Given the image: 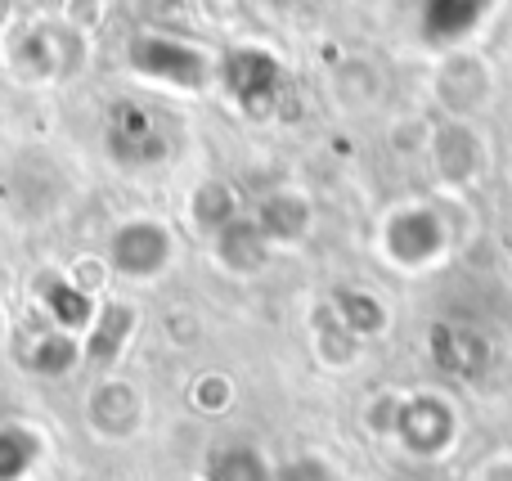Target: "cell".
Returning a JSON list of instances; mask_svg holds the SVG:
<instances>
[{
    "label": "cell",
    "mask_w": 512,
    "mask_h": 481,
    "mask_svg": "<svg viewBox=\"0 0 512 481\" xmlns=\"http://www.w3.org/2000/svg\"><path fill=\"white\" fill-rule=\"evenodd\" d=\"M135 329H140V311L131 302H99L95 324L81 338V365L95 374H113L122 351L131 347Z\"/></svg>",
    "instance_id": "cell-13"
},
{
    "label": "cell",
    "mask_w": 512,
    "mask_h": 481,
    "mask_svg": "<svg viewBox=\"0 0 512 481\" xmlns=\"http://www.w3.org/2000/svg\"><path fill=\"white\" fill-rule=\"evenodd\" d=\"M252 221H256V230L265 234V243H270L274 252L292 248V243H301L310 230H315V198H310L301 185L265 189L252 207Z\"/></svg>",
    "instance_id": "cell-10"
},
{
    "label": "cell",
    "mask_w": 512,
    "mask_h": 481,
    "mask_svg": "<svg viewBox=\"0 0 512 481\" xmlns=\"http://www.w3.org/2000/svg\"><path fill=\"white\" fill-rule=\"evenodd\" d=\"M14 59L32 81H63L86 63V36L72 23H32Z\"/></svg>",
    "instance_id": "cell-8"
},
{
    "label": "cell",
    "mask_w": 512,
    "mask_h": 481,
    "mask_svg": "<svg viewBox=\"0 0 512 481\" xmlns=\"http://www.w3.org/2000/svg\"><path fill=\"white\" fill-rule=\"evenodd\" d=\"M256 5H261L265 14H288V9H297L301 0H256Z\"/></svg>",
    "instance_id": "cell-28"
},
{
    "label": "cell",
    "mask_w": 512,
    "mask_h": 481,
    "mask_svg": "<svg viewBox=\"0 0 512 481\" xmlns=\"http://www.w3.org/2000/svg\"><path fill=\"white\" fill-rule=\"evenodd\" d=\"M333 95H337V104L342 108H373L382 99V72H378V63L373 59H342L333 68Z\"/></svg>",
    "instance_id": "cell-22"
},
{
    "label": "cell",
    "mask_w": 512,
    "mask_h": 481,
    "mask_svg": "<svg viewBox=\"0 0 512 481\" xmlns=\"http://www.w3.org/2000/svg\"><path fill=\"white\" fill-rule=\"evenodd\" d=\"M274 481H342V473L324 455H297L274 468Z\"/></svg>",
    "instance_id": "cell-25"
},
{
    "label": "cell",
    "mask_w": 512,
    "mask_h": 481,
    "mask_svg": "<svg viewBox=\"0 0 512 481\" xmlns=\"http://www.w3.org/2000/svg\"><path fill=\"white\" fill-rule=\"evenodd\" d=\"M216 81L248 117H270L283 99V63L261 45H239L221 59Z\"/></svg>",
    "instance_id": "cell-7"
},
{
    "label": "cell",
    "mask_w": 512,
    "mask_h": 481,
    "mask_svg": "<svg viewBox=\"0 0 512 481\" xmlns=\"http://www.w3.org/2000/svg\"><path fill=\"white\" fill-rule=\"evenodd\" d=\"M45 459V437L32 423H0V481H27Z\"/></svg>",
    "instance_id": "cell-21"
},
{
    "label": "cell",
    "mask_w": 512,
    "mask_h": 481,
    "mask_svg": "<svg viewBox=\"0 0 512 481\" xmlns=\"http://www.w3.org/2000/svg\"><path fill=\"white\" fill-rule=\"evenodd\" d=\"M328 306H333V315L360 342H373V338H382V333L391 329L387 302H382L378 293H369V288H360V284H337L333 293H328Z\"/></svg>",
    "instance_id": "cell-16"
},
{
    "label": "cell",
    "mask_w": 512,
    "mask_h": 481,
    "mask_svg": "<svg viewBox=\"0 0 512 481\" xmlns=\"http://www.w3.org/2000/svg\"><path fill=\"white\" fill-rule=\"evenodd\" d=\"M194 481H203V477H194Z\"/></svg>",
    "instance_id": "cell-31"
},
{
    "label": "cell",
    "mask_w": 512,
    "mask_h": 481,
    "mask_svg": "<svg viewBox=\"0 0 512 481\" xmlns=\"http://www.w3.org/2000/svg\"><path fill=\"white\" fill-rule=\"evenodd\" d=\"M459 405L454 396L436 392V387H414V392H400L396 401V423H391V441L405 450L418 464H436L459 446Z\"/></svg>",
    "instance_id": "cell-2"
},
{
    "label": "cell",
    "mask_w": 512,
    "mask_h": 481,
    "mask_svg": "<svg viewBox=\"0 0 512 481\" xmlns=\"http://www.w3.org/2000/svg\"><path fill=\"white\" fill-rule=\"evenodd\" d=\"M274 248L265 243V234L256 230L252 212H243L239 221H230L221 234H212V261L234 279H256L270 266Z\"/></svg>",
    "instance_id": "cell-15"
},
{
    "label": "cell",
    "mask_w": 512,
    "mask_h": 481,
    "mask_svg": "<svg viewBox=\"0 0 512 481\" xmlns=\"http://www.w3.org/2000/svg\"><path fill=\"white\" fill-rule=\"evenodd\" d=\"M468 481H512V450H499V455H486L477 468H472Z\"/></svg>",
    "instance_id": "cell-26"
},
{
    "label": "cell",
    "mask_w": 512,
    "mask_h": 481,
    "mask_svg": "<svg viewBox=\"0 0 512 481\" xmlns=\"http://www.w3.org/2000/svg\"><path fill=\"white\" fill-rule=\"evenodd\" d=\"M427 347H432L436 365L454 378H481L490 369V360H495L490 338L481 329H472V324H436Z\"/></svg>",
    "instance_id": "cell-14"
},
{
    "label": "cell",
    "mask_w": 512,
    "mask_h": 481,
    "mask_svg": "<svg viewBox=\"0 0 512 481\" xmlns=\"http://www.w3.org/2000/svg\"><path fill=\"white\" fill-rule=\"evenodd\" d=\"M189 405H194L198 414H207V419H221V414L234 405L230 374H221V369H203V374L189 383Z\"/></svg>",
    "instance_id": "cell-24"
},
{
    "label": "cell",
    "mask_w": 512,
    "mask_h": 481,
    "mask_svg": "<svg viewBox=\"0 0 512 481\" xmlns=\"http://www.w3.org/2000/svg\"><path fill=\"white\" fill-rule=\"evenodd\" d=\"M508 149H512V122H508Z\"/></svg>",
    "instance_id": "cell-30"
},
{
    "label": "cell",
    "mask_w": 512,
    "mask_h": 481,
    "mask_svg": "<svg viewBox=\"0 0 512 481\" xmlns=\"http://www.w3.org/2000/svg\"><path fill=\"white\" fill-rule=\"evenodd\" d=\"M144 410H149V405H144V392L122 374H99V383L90 387V396H86L90 432H95L99 441H113V446L140 437Z\"/></svg>",
    "instance_id": "cell-9"
},
{
    "label": "cell",
    "mask_w": 512,
    "mask_h": 481,
    "mask_svg": "<svg viewBox=\"0 0 512 481\" xmlns=\"http://www.w3.org/2000/svg\"><path fill=\"white\" fill-rule=\"evenodd\" d=\"M108 153H113L122 167H153L171 153V144L162 140L158 117L149 113L144 104H117L108 113Z\"/></svg>",
    "instance_id": "cell-11"
},
{
    "label": "cell",
    "mask_w": 512,
    "mask_h": 481,
    "mask_svg": "<svg viewBox=\"0 0 512 481\" xmlns=\"http://www.w3.org/2000/svg\"><path fill=\"white\" fill-rule=\"evenodd\" d=\"M490 0H427L423 5V36L441 50H459L463 36L477 32Z\"/></svg>",
    "instance_id": "cell-17"
},
{
    "label": "cell",
    "mask_w": 512,
    "mask_h": 481,
    "mask_svg": "<svg viewBox=\"0 0 512 481\" xmlns=\"http://www.w3.org/2000/svg\"><path fill=\"white\" fill-rule=\"evenodd\" d=\"M32 293H36V306L54 320V329L72 333V338H86V329L95 324V311H99L95 293L86 284H77L63 270H41L32 279Z\"/></svg>",
    "instance_id": "cell-12"
},
{
    "label": "cell",
    "mask_w": 512,
    "mask_h": 481,
    "mask_svg": "<svg viewBox=\"0 0 512 481\" xmlns=\"http://www.w3.org/2000/svg\"><path fill=\"white\" fill-rule=\"evenodd\" d=\"M126 63H131L135 77L171 90H189V95H203L207 86H216V68H221L216 54H207L203 45L185 41V36L162 32V27L135 32L126 45Z\"/></svg>",
    "instance_id": "cell-1"
},
{
    "label": "cell",
    "mask_w": 512,
    "mask_h": 481,
    "mask_svg": "<svg viewBox=\"0 0 512 481\" xmlns=\"http://www.w3.org/2000/svg\"><path fill=\"white\" fill-rule=\"evenodd\" d=\"M310 342H315V356L324 360L328 369H351L355 360H360V351H364V342L355 338L342 320H337L328 302L315 306V320H310Z\"/></svg>",
    "instance_id": "cell-20"
},
{
    "label": "cell",
    "mask_w": 512,
    "mask_h": 481,
    "mask_svg": "<svg viewBox=\"0 0 512 481\" xmlns=\"http://www.w3.org/2000/svg\"><path fill=\"white\" fill-rule=\"evenodd\" d=\"M0 338H5V315H0Z\"/></svg>",
    "instance_id": "cell-29"
},
{
    "label": "cell",
    "mask_w": 512,
    "mask_h": 481,
    "mask_svg": "<svg viewBox=\"0 0 512 481\" xmlns=\"http://www.w3.org/2000/svg\"><path fill=\"white\" fill-rule=\"evenodd\" d=\"M432 99L441 108V117H459V122H472L490 108L495 99V72H490L486 54L468 50H445L441 63L432 72Z\"/></svg>",
    "instance_id": "cell-6"
},
{
    "label": "cell",
    "mask_w": 512,
    "mask_h": 481,
    "mask_svg": "<svg viewBox=\"0 0 512 481\" xmlns=\"http://www.w3.org/2000/svg\"><path fill=\"white\" fill-rule=\"evenodd\" d=\"M378 243L391 266L418 275V270H432L445 257V248H450V221L432 203H400L382 221Z\"/></svg>",
    "instance_id": "cell-3"
},
{
    "label": "cell",
    "mask_w": 512,
    "mask_h": 481,
    "mask_svg": "<svg viewBox=\"0 0 512 481\" xmlns=\"http://www.w3.org/2000/svg\"><path fill=\"white\" fill-rule=\"evenodd\" d=\"M207 14L216 18V23H234V18L243 14V0H203Z\"/></svg>",
    "instance_id": "cell-27"
},
{
    "label": "cell",
    "mask_w": 512,
    "mask_h": 481,
    "mask_svg": "<svg viewBox=\"0 0 512 481\" xmlns=\"http://www.w3.org/2000/svg\"><path fill=\"white\" fill-rule=\"evenodd\" d=\"M203 481H274V464L252 441H225L207 455Z\"/></svg>",
    "instance_id": "cell-19"
},
{
    "label": "cell",
    "mask_w": 512,
    "mask_h": 481,
    "mask_svg": "<svg viewBox=\"0 0 512 481\" xmlns=\"http://www.w3.org/2000/svg\"><path fill=\"white\" fill-rule=\"evenodd\" d=\"M27 365H32V374H41V378L72 374V369L81 365V338H72V333H63V329L41 333V338L32 342V351H27Z\"/></svg>",
    "instance_id": "cell-23"
},
{
    "label": "cell",
    "mask_w": 512,
    "mask_h": 481,
    "mask_svg": "<svg viewBox=\"0 0 512 481\" xmlns=\"http://www.w3.org/2000/svg\"><path fill=\"white\" fill-rule=\"evenodd\" d=\"M243 216V198L239 189L230 185V180L221 176H207L194 185V194H189V225H194L198 234H221L230 221H239Z\"/></svg>",
    "instance_id": "cell-18"
},
{
    "label": "cell",
    "mask_w": 512,
    "mask_h": 481,
    "mask_svg": "<svg viewBox=\"0 0 512 481\" xmlns=\"http://www.w3.org/2000/svg\"><path fill=\"white\" fill-rule=\"evenodd\" d=\"M423 158L432 162V176L445 189H472L486 180L490 171V144L477 131V122H459V117H441L427 131Z\"/></svg>",
    "instance_id": "cell-5"
},
{
    "label": "cell",
    "mask_w": 512,
    "mask_h": 481,
    "mask_svg": "<svg viewBox=\"0 0 512 481\" xmlns=\"http://www.w3.org/2000/svg\"><path fill=\"white\" fill-rule=\"evenodd\" d=\"M176 261V230L162 216H126L108 234V270L131 284H153Z\"/></svg>",
    "instance_id": "cell-4"
}]
</instances>
